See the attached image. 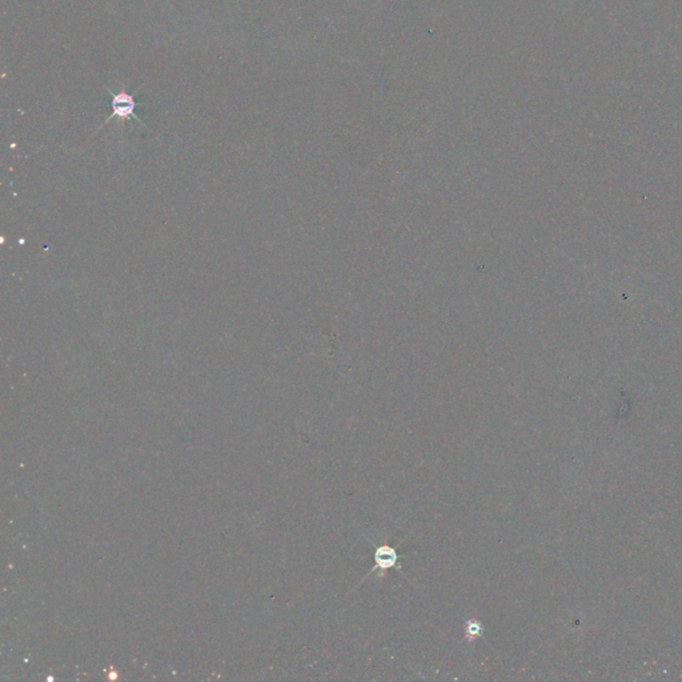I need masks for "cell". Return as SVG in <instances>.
Wrapping results in <instances>:
<instances>
[{
  "label": "cell",
  "mask_w": 682,
  "mask_h": 682,
  "mask_svg": "<svg viewBox=\"0 0 682 682\" xmlns=\"http://www.w3.org/2000/svg\"><path fill=\"white\" fill-rule=\"evenodd\" d=\"M484 633V626L480 621L477 620H468L465 622V640L468 642H472L477 638H480Z\"/></svg>",
  "instance_id": "3"
},
{
  "label": "cell",
  "mask_w": 682,
  "mask_h": 682,
  "mask_svg": "<svg viewBox=\"0 0 682 682\" xmlns=\"http://www.w3.org/2000/svg\"><path fill=\"white\" fill-rule=\"evenodd\" d=\"M112 115L110 118L106 120L110 121L112 119L119 118L121 120L127 118H134L135 120L139 121V118L135 115V107H136V103L134 100V97L131 95L125 94L124 91L119 93V94L112 95Z\"/></svg>",
  "instance_id": "2"
},
{
  "label": "cell",
  "mask_w": 682,
  "mask_h": 682,
  "mask_svg": "<svg viewBox=\"0 0 682 682\" xmlns=\"http://www.w3.org/2000/svg\"><path fill=\"white\" fill-rule=\"evenodd\" d=\"M399 561H400V556L393 546H391L388 544L376 545L375 546V566L372 568V570L368 572L367 577L376 570H380L381 576H384V572L391 569V568L400 569V566L398 565Z\"/></svg>",
  "instance_id": "1"
}]
</instances>
